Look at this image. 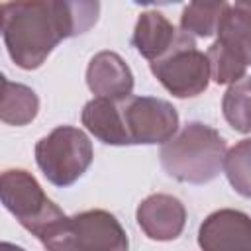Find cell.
<instances>
[{"label":"cell","instance_id":"cell-1","mask_svg":"<svg viewBox=\"0 0 251 251\" xmlns=\"http://www.w3.org/2000/svg\"><path fill=\"white\" fill-rule=\"evenodd\" d=\"M4 208L35 235L43 247L67 251L71 218L43 192L37 178L25 169H6L0 176Z\"/></svg>","mask_w":251,"mask_h":251},{"label":"cell","instance_id":"cell-2","mask_svg":"<svg viewBox=\"0 0 251 251\" xmlns=\"http://www.w3.org/2000/svg\"><path fill=\"white\" fill-rule=\"evenodd\" d=\"M2 37L10 59L24 71L39 69L63 39L53 0H8L2 6Z\"/></svg>","mask_w":251,"mask_h":251},{"label":"cell","instance_id":"cell-3","mask_svg":"<svg viewBox=\"0 0 251 251\" xmlns=\"http://www.w3.org/2000/svg\"><path fill=\"white\" fill-rule=\"evenodd\" d=\"M226 141L218 129L188 122L161 147V167L178 182L206 184L214 180L226 161Z\"/></svg>","mask_w":251,"mask_h":251},{"label":"cell","instance_id":"cell-4","mask_svg":"<svg viewBox=\"0 0 251 251\" xmlns=\"http://www.w3.org/2000/svg\"><path fill=\"white\" fill-rule=\"evenodd\" d=\"M94 159L92 141L73 126H59L35 143V163L43 176L59 186L75 184Z\"/></svg>","mask_w":251,"mask_h":251},{"label":"cell","instance_id":"cell-5","mask_svg":"<svg viewBox=\"0 0 251 251\" xmlns=\"http://www.w3.org/2000/svg\"><path fill=\"white\" fill-rule=\"evenodd\" d=\"M149 69L175 98H194L202 94L212 78L208 55L198 51L194 37L182 29L173 49L149 61Z\"/></svg>","mask_w":251,"mask_h":251},{"label":"cell","instance_id":"cell-6","mask_svg":"<svg viewBox=\"0 0 251 251\" xmlns=\"http://www.w3.org/2000/svg\"><path fill=\"white\" fill-rule=\"evenodd\" d=\"M206 55L214 82L231 84L243 78L251 67V18L231 8Z\"/></svg>","mask_w":251,"mask_h":251},{"label":"cell","instance_id":"cell-7","mask_svg":"<svg viewBox=\"0 0 251 251\" xmlns=\"http://www.w3.org/2000/svg\"><path fill=\"white\" fill-rule=\"evenodd\" d=\"M122 112L131 145L167 143L178 131V114L167 100L153 96H127Z\"/></svg>","mask_w":251,"mask_h":251},{"label":"cell","instance_id":"cell-8","mask_svg":"<svg viewBox=\"0 0 251 251\" xmlns=\"http://www.w3.org/2000/svg\"><path fill=\"white\" fill-rule=\"evenodd\" d=\"M129 247L126 229L106 210H86L71 216L67 251H126Z\"/></svg>","mask_w":251,"mask_h":251},{"label":"cell","instance_id":"cell-9","mask_svg":"<svg viewBox=\"0 0 251 251\" xmlns=\"http://www.w3.org/2000/svg\"><path fill=\"white\" fill-rule=\"evenodd\" d=\"M198 245L204 251L251 249V218L231 208L212 212L200 224Z\"/></svg>","mask_w":251,"mask_h":251},{"label":"cell","instance_id":"cell-10","mask_svg":"<svg viewBox=\"0 0 251 251\" xmlns=\"http://www.w3.org/2000/svg\"><path fill=\"white\" fill-rule=\"evenodd\" d=\"M135 220L149 239L173 241L184 229L186 208L178 198L171 194H151L137 206Z\"/></svg>","mask_w":251,"mask_h":251},{"label":"cell","instance_id":"cell-11","mask_svg":"<svg viewBox=\"0 0 251 251\" xmlns=\"http://www.w3.org/2000/svg\"><path fill=\"white\" fill-rule=\"evenodd\" d=\"M86 84L94 96L124 100L133 92V75L118 53L100 51L88 63Z\"/></svg>","mask_w":251,"mask_h":251},{"label":"cell","instance_id":"cell-12","mask_svg":"<svg viewBox=\"0 0 251 251\" xmlns=\"http://www.w3.org/2000/svg\"><path fill=\"white\" fill-rule=\"evenodd\" d=\"M80 120L98 141L106 145H131L122 112V100L96 96L84 104Z\"/></svg>","mask_w":251,"mask_h":251},{"label":"cell","instance_id":"cell-13","mask_svg":"<svg viewBox=\"0 0 251 251\" xmlns=\"http://www.w3.org/2000/svg\"><path fill=\"white\" fill-rule=\"evenodd\" d=\"M178 35L180 31L163 14L151 10V12H143L137 18L131 43L143 59L155 61L173 49Z\"/></svg>","mask_w":251,"mask_h":251},{"label":"cell","instance_id":"cell-14","mask_svg":"<svg viewBox=\"0 0 251 251\" xmlns=\"http://www.w3.org/2000/svg\"><path fill=\"white\" fill-rule=\"evenodd\" d=\"M226 0H190L180 14V29L194 37H212L229 14Z\"/></svg>","mask_w":251,"mask_h":251},{"label":"cell","instance_id":"cell-15","mask_svg":"<svg viewBox=\"0 0 251 251\" xmlns=\"http://www.w3.org/2000/svg\"><path fill=\"white\" fill-rule=\"evenodd\" d=\"M39 112L37 94L20 82H12L2 76V98H0V118L8 126H27L35 120Z\"/></svg>","mask_w":251,"mask_h":251},{"label":"cell","instance_id":"cell-16","mask_svg":"<svg viewBox=\"0 0 251 251\" xmlns=\"http://www.w3.org/2000/svg\"><path fill=\"white\" fill-rule=\"evenodd\" d=\"M63 39L90 31L100 16V0H53Z\"/></svg>","mask_w":251,"mask_h":251},{"label":"cell","instance_id":"cell-17","mask_svg":"<svg viewBox=\"0 0 251 251\" xmlns=\"http://www.w3.org/2000/svg\"><path fill=\"white\" fill-rule=\"evenodd\" d=\"M226 122L239 133H251V76L229 84L222 98Z\"/></svg>","mask_w":251,"mask_h":251},{"label":"cell","instance_id":"cell-18","mask_svg":"<svg viewBox=\"0 0 251 251\" xmlns=\"http://www.w3.org/2000/svg\"><path fill=\"white\" fill-rule=\"evenodd\" d=\"M224 171L231 188L243 198H251V137L237 141L226 153Z\"/></svg>","mask_w":251,"mask_h":251},{"label":"cell","instance_id":"cell-19","mask_svg":"<svg viewBox=\"0 0 251 251\" xmlns=\"http://www.w3.org/2000/svg\"><path fill=\"white\" fill-rule=\"evenodd\" d=\"M137 6H149V4H153V6H169V4H178V2H182V0H133Z\"/></svg>","mask_w":251,"mask_h":251},{"label":"cell","instance_id":"cell-20","mask_svg":"<svg viewBox=\"0 0 251 251\" xmlns=\"http://www.w3.org/2000/svg\"><path fill=\"white\" fill-rule=\"evenodd\" d=\"M233 8L241 14H245L247 18H251V0H235Z\"/></svg>","mask_w":251,"mask_h":251}]
</instances>
